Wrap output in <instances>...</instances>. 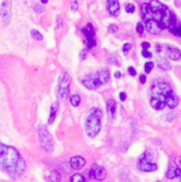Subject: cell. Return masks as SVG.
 Returning a JSON list of instances; mask_svg holds the SVG:
<instances>
[{
	"mask_svg": "<svg viewBox=\"0 0 181 182\" xmlns=\"http://www.w3.org/2000/svg\"><path fill=\"white\" fill-rule=\"evenodd\" d=\"M141 13L145 28L150 34H160L162 30L176 24L174 15L159 0H150L149 3L143 4Z\"/></svg>",
	"mask_w": 181,
	"mask_h": 182,
	"instance_id": "6da1fadb",
	"label": "cell"
},
{
	"mask_svg": "<svg viewBox=\"0 0 181 182\" xmlns=\"http://www.w3.org/2000/svg\"><path fill=\"white\" fill-rule=\"evenodd\" d=\"M0 167L5 170L10 177L16 178L25 171L26 164L14 147L0 142Z\"/></svg>",
	"mask_w": 181,
	"mask_h": 182,
	"instance_id": "7a4b0ae2",
	"label": "cell"
},
{
	"mask_svg": "<svg viewBox=\"0 0 181 182\" xmlns=\"http://www.w3.org/2000/svg\"><path fill=\"white\" fill-rule=\"evenodd\" d=\"M170 89L169 84L165 82H155L151 88V107L155 110L163 109L166 106V94Z\"/></svg>",
	"mask_w": 181,
	"mask_h": 182,
	"instance_id": "3957f363",
	"label": "cell"
},
{
	"mask_svg": "<svg viewBox=\"0 0 181 182\" xmlns=\"http://www.w3.org/2000/svg\"><path fill=\"white\" fill-rule=\"evenodd\" d=\"M101 118H102V111L98 108H91L86 118L84 129L85 132L89 137L97 136L101 129Z\"/></svg>",
	"mask_w": 181,
	"mask_h": 182,
	"instance_id": "277c9868",
	"label": "cell"
},
{
	"mask_svg": "<svg viewBox=\"0 0 181 182\" xmlns=\"http://www.w3.org/2000/svg\"><path fill=\"white\" fill-rule=\"evenodd\" d=\"M38 133L39 142L41 146L46 150L51 152L53 149V141H52V136L47 131L46 127L44 125H40L38 129Z\"/></svg>",
	"mask_w": 181,
	"mask_h": 182,
	"instance_id": "5b68a950",
	"label": "cell"
},
{
	"mask_svg": "<svg viewBox=\"0 0 181 182\" xmlns=\"http://www.w3.org/2000/svg\"><path fill=\"white\" fill-rule=\"evenodd\" d=\"M69 85H70V78L67 72L63 73L59 80V96L60 98L66 100L69 94Z\"/></svg>",
	"mask_w": 181,
	"mask_h": 182,
	"instance_id": "8992f818",
	"label": "cell"
},
{
	"mask_svg": "<svg viewBox=\"0 0 181 182\" xmlns=\"http://www.w3.org/2000/svg\"><path fill=\"white\" fill-rule=\"evenodd\" d=\"M82 84L84 87H86L89 90H95L102 86V84L100 83L97 73L93 75H88L83 78Z\"/></svg>",
	"mask_w": 181,
	"mask_h": 182,
	"instance_id": "52a82bcc",
	"label": "cell"
},
{
	"mask_svg": "<svg viewBox=\"0 0 181 182\" xmlns=\"http://www.w3.org/2000/svg\"><path fill=\"white\" fill-rule=\"evenodd\" d=\"M139 167L141 170L146 171V172H152V171H155L158 169L157 165L154 163H152L150 156H148L146 153L144 154L140 157V162H139Z\"/></svg>",
	"mask_w": 181,
	"mask_h": 182,
	"instance_id": "ba28073f",
	"label": "cell"
},
{
	"mask_svg": "<svg viewBox=\"0 0 181 182\" xmlns=\"http://www.w3.org/2000/svg\"><path fill=\"white\" fill-rule=\"evenodd\" d=\"M83 32L85 35V38L87 40V45L89 48H92L93 46H95L96 45V41H95V31L93 26L89 23L85 28H83Z\"/></svg>",
	"mask_w": 181,
	"mask_h": 182,
	"instance_id": "9c48e42d",
	"label": "cell"
},
{
	"mask_svg": "<svg viewBox=\"0 0 181 182\" xmlns=\"http://www.w3.org/2000/svg\"><path fill=\"white\" fill-rule=\"evenodd\" d=\"M1 15L3 17V20L6 24H8L11 21V0H4V2L1 5Z\"/></svg>",
	"mask_w": 181,
	"mask_h": 182,
	"instance_id": "30bf717a",
	"label": "cell"
},
{
	"mask_svg": "<svg viewBox=\"0 0 181 182\" xmlns=\"http://www.w3.org/2000/svg\"><path fill=\"white\" fill-rule=\"evenodd\" d=\"M179 100L178 95L174 92L172 89H170L166 94V105L169 108L173 109L179 105Z\"/></svg>",
	"mask_w": 181,
	"mask_h": 182,
	"instance_id": "8fae6325",
	"label": "cell"
},
{
	"mask_svg": "<svg viewBox=\"0 0 181 182\" xmlns=\"http://www.w3.org/2000/svg\"><path fill=\"white\" fill-rule=\"evenodd\" d=\"M166 54L169 58L172 61H179L181 58V52L178 48L172 47V46H166Z\"/></svg>",
	"mask_w": 181,
	"mask_h": 182,
	"instance_id": "7c38bea8",
	"label": "cell"
},
{
	"mask_svg": "<svg viewBox=\"0 0 181 182\" xmlns=\"http://www.w3.org/2000/svg\"><path fill=\"white\" fill-rule=\"evenodd\" d=\"M92 168L94 170V179L95 180L101 181V180H104L106 179L107 171H106V170H105L103 166L94 164L92 166Z\"/></svg>",
	"mask_w": 181,
	"mask_h": 182,
	"instance_id": "4fadbf2b",
	"label": "cell"
},
{
	"mask_svg": "<svg viewBox=\"0 0 181 182\" xmlns=\"http://www.w3.org/2000/svg\"><path fill=\"white\" fill-rule=\"evenodd\" d=\"M70 165L74 170L82 169L85 165V159L82 156H73L70 159Z\"/></svg>",
	"mask_w": 181,
	"mask_h": 182,
	"instance_id": "5bb4252c",
	"label": "cell"
},
{
	"mask_svg": "<svg viewBox=\"0 0 181 182\" xmlns=\"http://www.w3.org/2000/svg\"><path fill=\"white\" fill-rule=\"evenodd\" d=\"M108 12L113 16H117L120 12V5L118 0H107Z\"/></svg>",
	"mask_w": 181,
	"mask_h": 182,
	"instance_id": "9a60e30c",
	"label": "cell"
},
{
	"mask_svg": "<svg viewBox=\"0 0 181 182\" xmlns=\"http://www.w3.org/2000/svg\"><path fill=\"white\" fill-rule=\"evenodd\" d=\"M97 74H98L99 79H100V83L102 84V85L107 84L109 82V80H110V72H109L108 68H105L103 69H101L100 71L97 72Z\"/></svg>",
	"mask_w": 181,
	"mask_h": 182,
	"instance_id": "2e32d148",
	"label": "cell"
},
{
	"mask_svg": "<svg viewBox=\"0 0 181 182\" xmlns=\"http://www.w3.org/2000/svg\"><path fill=\"white\" fill-rule=\"evenodd\" d=\"M107 111L108 113V116L111 117H115L117 113V103L114 100L110 99L107 101Z\"/></svg>",
	"mask_w": 181,
	"mask_h": 182,
	"instance_id": "e0dca14e",
	"label": "cell"
},
{
	"mask_svg": "<svg viewBox=\"0 0 181 182\" xmlns=\"http://www.w3.org/2000/svg\"><path fill=\"white\" fill-rule=\"evenodd\" d=\"M59 108H60V106H59V103L57 101L52 103L51 109H50V117H49V119H48L49 124H52L53 122L55 121L57 114H58V111H59Z\"/></svg>",
	"mask_w": 181,
	"mask_h": 182,
	"instance_id": "ac0fdd59",
	"label": "cell"
},
{
	"mask_svg": "<svg viewBox=\"0 0 181 182\" xmlns=\"http://www.w3.org/2000/svg\"><path fill=\"white\" fill-rule=\"evenodd\" d=\"M157 64H158V66L161 68H163V70H169L171 68L169 61L166 57H164V56L158 57V59H157Z\"/></svg>",
	"mask_w": 181,
	"mask_h": 182,
	"instance_id": "d6986e66",
	"label": "cell"
},
{
	"mask_svg": "<svg viewBox=\"0 0 181 182\" xmlns=\"http://www.w3.org/2000/svg\"><path fill=\"white\" fill-rule=\"evenodd\" d=\"M47 180L49 182H61V176L57 170H52L50 172Z\"/></svg>",
	"mask_w": 181,
	"mask_h": 182,
	"instance_id": "ffe728a7",
	"label": "cell"
},
{
	"mask_svg": "<svg viewBox=\"0 0 181 182\" xmlns=\"http://www.w3.org/2000/svg\"><path fill=\"white\" fill-rule=\"evenodd\" d=\"M178 166L176 164H171L169 165L168 170H167V178L169 180H172V179H175L176 178V170H177Z\"/></svg>",
	"mask_w": 181,
	"mask_h": 182,
	"instance_id": "44dd1931",
	"label": "cell"
},
{
	"mask_svg": "<svg viewBox=\"0 0 181 182\" xmlns=\"http://www.w3.org/2000/svg\"><path fill=\"white\" fill-rule=\"evenodd\" d=\"M70 103L73 105L74 107H78L80 105V103H81L80 97L78 95H77V94L70 96Z\"/></svg>",
	"mask_w": 181,
	"mask_h": 182,
	"instance_id": "7402d4cb",
	"label": "cell"
},
{
	"mask_svg": "<svg viewBox=\"0 0 181 182\" xmlns=\"http://www.w3.org/2000/svg\"><path fill=\"white\" fill-rule=\"evenodd\" d=\"M70 182H86V180H85V179L83 175L77 173V174H74L71 177Z\"/></svg>",
	"mask_w": 181,
	"mask_h": 182,
	"instance_id": "603a6c76",
	"label": "cell"
},
{
	"mask_svg": "<svg viewBox=\"0 0 181 182\" xmlns=\"http://www.w3.org/2000/svg\"><path fill=\"white\" fill-rule=\"evenodd\" d=\"M31 36H32L33 38L38 40V41H41L43 39V35L39 32L38 30H36V29L31 31Z\"/></svg>",
	"mask_w": 181,
	"mask_h": 182,
	"instance_id": "cb8c5ba5",
	"label": "cell"
},
{
	"mask_svg": "<svg viewBox=\"0 0 181 182\" xmlns=\"http://www.w3.org/2000/svg\"><path fill=\"white\" fill-rule=\"evenodd\" d=\"M153 68H154V63L152 61H147L145 64V72L146 74H149L151 72V70L153 69Z\"/></svg>",
	"mask_w": 181,
	"mask_h": 182,
	"instance_id": "d4e9b609",
	"label": "cell"
},
{
	"mask_svg": "<svg viewBox=\"0 0 181 182\" xmlns=\"http://www.w3.org/2000/svg\"><path fill=\"white\" fill-rule=\"evenodd\" d=\"M171 31L173 33H175L176 35H179V37H181V26H176V24L173 27L170 28Z\"/></svg>",
	"mask_w": 181,
	"mask_h": 182,
	"instance_id": "484cf974",
	"label": "cell"
},
{
	"mask_svg": "<svg viewBox=\"0 0 181 182\" xmlns=\"http://www.w3.org/2000/svg\"><path fill=\"white\" fill-rule=\"evenodd\" d=\"M144 29H145V25L143 24L142 22H139L138 24H137V27H136V30H137V32L139 33V34H143V32H144Z\"/></svg>",
	"mask_w": 181,
	"mask_h": 182,
	"instance_id": "4316f807",
	"label": "cell"
},
{
	"mask_svg": "<svg viewBox=\"0 0 181 182\" xmlns=\"http://www.w3.org/2000/svg\"><path fill=\"white\" fill-rule=\"evenodd\" d=\"M130 49H131V45H130V43H126V44H124V45H123V53H124L125 55H127V54L129 53Z\"/></svg>",
	"mask_w": 181,
	"mask_h": 182,
	"instance_id": "83f0119b",
	"label": "cell"
},
{
	"mask_svg": "<svg viewBox=\"0 0 181 182\" xmlns=\"http://www.w3.org/2000/svg\"><path fill=\"white\" fill-rule=\"evenodd\" d=\"M107 30H108V33L114 34V33H116V32L118 31V27L117 25H115V24H112V25H110V26L108 27Z\"/></svg>",
	"mask_w": 181,
	"mask_h": 182,
	"instance_id": "f1b7e54d",
	"label": "cell"
},
{
	"mask_svg": "<svg viewBox=\"0 0 181 182\" xmlns=\"http://www.w3.org/2000/svg\"><path fill=\"white\" fill-rule=\"evenodd\" d=\"M125 10H126V12L129 13H132L135 12V6L132 5V4H129V5H127L126 6H125Z\"/></svg>",
	"mask_w": 181,
	"mask_h": 182,
	"instance_id": "f546056e",
	"label": "cell"
},
{
	"mask_svg": "<svg viewBox=\"0 0 181 182\" xmlns=\"http://www.w3.org/2000/svg\"><path fill=\"white\" fill-rule=\"evenodd\" d=\"M87 55H88L87 50H86V49H84V50H82L81 52H80V59H81V60H85L86 57H87Z\"/></svg>",
	"mask_w": 181,
	"mask_h": 182,
	"instance_id": "4dcf8cb0",
	"label": "cell"
},
{
	"mask_svg": "<svg viewBox=\"0 0 181 182\" xmlns=\"http://www.w3.org/2000/svg\"><path fill=\"white\" fill-rule=\"evenodd\" d=\"M142 55L145 58H151L152 57L151 52H148V50H142Z\"/></svg>",
	"mask_w": 181,
	"mask_h": 182,
	"instance_id": "1f68e13d",
	"label": "cell"
},
{
	"mask_svg": "<svg viewBox=\"0 0 181 182\" xmlns=\"http://www.w3.org/2000/svg\"><path fill=\"white\" fill-rule=\"evenodd\" d=\"M71 8L73 11H77L78 9V3L77 0H73L72 2V5H71Z\"/></svg>",
	"mask_w": 181,
	"mask_h": 182,
	"instance_id": "d6a6232c",
	"label": "cell"
},
{
	"mask_svg": "<svg viewBox=\"0 0 181 182\" xmlns=\"http://www.w3.org/2000/svg\"><path fill=\"white\" fill-rule=\"evenodd\" d=\"M128 72L130 73V76H132V77H135V76H136V74H137V72H136L135 68H133L132 67H130L129 68H128Z\"/></svg>",
	"mask_w": 181,
	"mask_h": 182,
	"instance_id": "836d02e7",
	"label": "cell"
},
{
	"mask_svg": "<svg viewBox=\"0 0 181 182\" xmlns=\"http://www.w3.org/2000/svg\"><path fill=\"white\" fill-rule=\"evenodd\" d=\"M150 44L149 43H147V42H144L142 43V48L143 50H148L149 48H150Z\"/></svg>",
	"mask_w": 181,
	"mask_h": 182,
	"instance_id": "e575fe53",
	"label": "cell"
},
{
	"mask_svg": "<svg viewBox=\"0 0 181 182\" xmlns=\"http://www.w3.org/2000/svg\"><path fill=\"white\" fill-rule=\"evenodd\" d=\"M119 98H120L121 101H124L126 100V93H125V92H120Z\"/></svg>",
	"mask_w": 181,
	"mask_h": 182,
	"instance_id": "d590c367",
	"label": "cell"
},
{
	"mask_svg": "<svg viewBox=\"0 0 181 182\" xmlns=\"http://www.w3.org/2000/svg\"><path fill=\"white\" fill-rule=\"evenodd\" d=\"M146 76H145V75H141L140 78V83H141V84H145V83H146Z\"/></svg>",
	"mask_w": 181,
	"mask_h": 182,
	"instance_id": "8d00e7d4",
	"label": "cell"
},
{
	"mask_svg": "<svg viewBox=\"0 0 181 182\" xmlns=\"http://www.w3.org/2000/svg\"><path fill=\"white\" fill-rule=\"evenodd\" d=\"M114 77H115L116 78H121V77H122V74H121V72L117 71V72L114 74Z\"/></svg>",
	"mask_w": 181,
	"mask_h": 182,
	"instance_id": "74e56055",
	"label": "cell"
},
{
	"mask_svg": "<svg viewBox=\"0 0 181 182\" xmlns=\"http://www.w3.org/2000/svg\"><path fill=\"white\" fill-rule=\"evenodd\" d=\"M41 2L43 4H46V3H48V0H41Z\"/></svg>",
	"mask_w": 181,
	"mask_h": 182,
	"instance_id": "f35d334b",
	"label": "cell"
}]
</instances>
